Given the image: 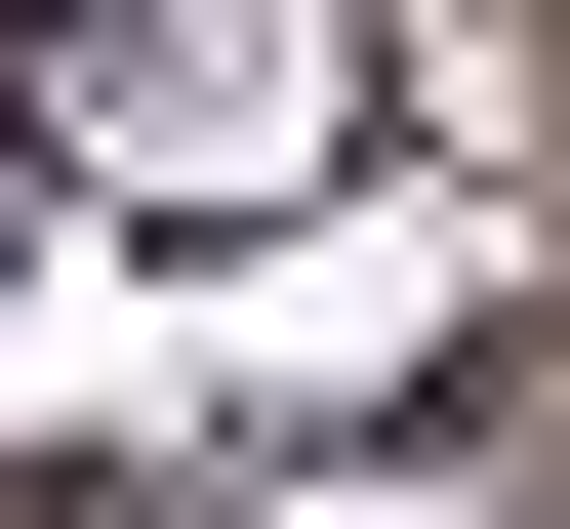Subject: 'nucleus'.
Returning <instances> with one entry per match:
<instances>
[{"mask_svg":"<svg viewBox=\"0 0 570 529\" xmlns=\"http://www.w3.org/2000/svg\"><path fill=\"white\" fill-rule=\"evenodd\" d=\"M41 123H82L122 204H285V164H326V0H122Z\"/></svg>","mask_w":570,"mask_h":529,"instance_id":"f257e3e1","label":"nucleus"}]
</instances>
